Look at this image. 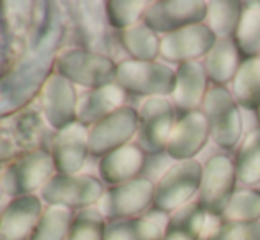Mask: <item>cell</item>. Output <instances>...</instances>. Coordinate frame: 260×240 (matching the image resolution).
Returning a JSON list of instances; mask_svg holds the SVG:
<instances>
[{
    "label": "cell",
    "mask_w": 260,
    "mask_h": 240,
    "mask_svg": "<svg viewBox=\"0 0 260 240\" xmlns=\"http://www.w3.org/2000/svg\"><path fill=\"white\" fill-rule=\"evenodd\" d=\"M202 111L209 122L211 138L219 148L232 150L243 140V117L232 92L226 87H211Z\"/></svg>",
    "instance_id": "cell-1"
},
{
    "label": "cell",
    "mask_w": 260,
    "mask_h": 240,
    "mask_svg": "<svg viewBox=\"0 0 260 240\" xmlns=\"http://www.w3.org/2000/svg\"><path fill=\"white\" fill-rule=\"evenodd\" d=\"M202 172L204 165L197 159L172 165L156 184L154 207L157 212L174 214L175 210L191 203L200 191Z\"/></svg>",
    "instance_id": "cell-2"
},
{
    "label": "cell",
    "mask_w": 260,
    "mask_h": 240,
    "mask_svg": "<svg viewBox=\"0 0 260 240\" xmlns=\"http://www.w3.org/2000/svg\"><path fill=\"white\" fill-rule=\"evenodd\" d=\"M117 82L127 92L151 99V97L172 96L177 74L170 65L156 60H127L117 67Z\"/></svg>",
    "instance_id": "cell-3"
},
{
    "label": "cell",
    "mask_w": 260,
    "mask_h": 240,
    "mask_svg": "<svg viewBox=\"0 0 260 240\" xmlns=\"http://www.w3.org/2000/svg\"><path fill=\"white\" fill-rule=\"evenodd\" d=\"M237 184L236 163L225 154H216L204 165L199 203L211 217H221Z\"/></svg>",
    "instance_id": "cell-4"
},
{
    "label": "cell",
    "mask_w": 260,
    "mask_h": 240,
    "mask_svg": "<svg viewBox=\"0 0 260 240\" xmlns=\"http://www.w3.org/2000/svg\"><path fill=\"white\" fill-rule=\"evenodd\" d=\"M175 122L174 104L167 97L145 99L138 111V147L145 154L167 150Z\"/></svg>",
    "instance_id": "cell-5"
},
{
    "label": "cell",
    "mask_w": 260,
    "mask_h": 240,
    "mask_svg": "<svg viewBox=\"0 0 260 240\" xmlns=\"http://www.w3.org/2000/svg\"><path fill=\"white\" fill-rule=\"evenodd\" d=\"M209 2L204 0H159L147 7L144 21L157 34H172L189 25L206 23Z\"/></svg>",
    "instance_id": "cell-6"
},
{
    "label": "cell",
    "mask_w": 260,
    "mask_h": 240,
    "mask_svg": "<svg viewBox=\"0 0 260 240\" xmlns=\"http://www.w3.org/2000/svg\"><path fill=\"white\" fill-rule=\"evenodd\" d=\"M218 37L207 23H197L161 37V53L167 62L186 64L206 59Z\"/></svg>",
    "instance_id": "cell-7"
},
{
    "label": "cell",
    "mask_w": 260,
    "mask_h": 240,
    "mask_svg": "<svg viewBox=\"0 0 260 240\" xmlns=\"http://www.w3.org/2000/svg\"><path fill=\"white\" fill-rule=\"evenodd\" d=\"M209 138H211V129L204 111H188V113H182L181 118L175 122L165 152L175 163L191 161L202 152Z\"/></svg>",
    "instance_id": "cell-8"
},
{
    "label": "cell",
    "mask_w": 260,
    "mask_h": 240,
    "mask_svg": "<svg viewBox=\"0 0 260 240\" xmlns=\"http://www.w3.org/2000/svg\"><path fill=\"white\" fill-rule=\"evenodd\" d=\"M154 182L138 177L113 187L106 194L105 210L113 219H131L154 203Z\"/></svg>",
    "instance_id": "cell-9"
},
{
    "label": "cell",
    "mask_w": 260,
    "mask_h": 240,
    "mask_svg": "<svg viewBox=\"0 0 260 240\" xmlns=\"http://www.w3.org/2000/svg\"><path fill=\"white\" fill-rule=\"evenodd\" d=\"M138 133V111L124 106L113 111L98 124L92 134V148L96 154L113 152L120 147H126L127 141Z\"/></svg>",
    "instance_id": "cell-10"
},
{
    "label": "cell",
    "mask_w": 260,
    "mask_h": 240,
    "mask_svg": "<svg viewBox=\"0 0 260 240\" xmlns=\"http://www.w3.org/2000/svg\"><path fill=\"white\" fill-rule=\"evenodd\" d=\"M175 74H177V82L172 94L175 106L182 113L202 110L204 99L209 92V78L202 62L197 60L177 65Z\"/></svg>",
    "instance_id": "cell-11"
},
{
    "label": "cell",
    "mask_w": 260,
    "mask_h": 240,
    "mask_svg": "<svg viewBox=\"0 0 260 240\" xmlns=\"http://www.w3.org/2000/svg\"><path fill=\"white\" fill-rule=\"evenodd\" d=\"M243 60L234 39H218L202 64L212 87H226L234 82Z\"/></svg>",
    "instance_id": "cell-12"
},
{
    "label": "cell",
    "mask_w": 260,
    "mask_h": 240,
    "mask_svg": "<svg viewBox=\"0 0 260 240\" xmlns=\"http://www.w3.org/2000/svg\"><path fill=\"white\" fill-rule=\"evenodd\" d=\"M145 163V152L137 145H126L117 150L110 152L101 165V173L106 182L124 184L133 179H138Z\"/></svg>",
    "instance_id": "cell-13"
},
{
    "label": "cell",
    "mask_w": 260,
    "mask_h": 240,
    "mask_svg": "<svg viewBox=\"0 0 260 240\" xmlns=\"http://www.w3.org/2000/svg\"><path fill=\"white\" fill-rule=\"evenodd\" d=\"M209 216L199 202H191L168 217L163 240H200L206 233Z\"/></svg>",
    "instance_id": "cell-14"
},
{
    "label": "cell",
    "mask_w": 260,
    "mask_h": 240,
    "mask_svg": "<svg viewBox=\"0 0 260 240\" xmlns=\"http://www.w3.org/2000/svg\"><path fill=\"white\" fill-rule=\"evenodd\" d=\"M157 214L147 217H131L112 223L106 230L105 240H163L167 223H159Z\"/></svg>",
    "instance_id": "cell-15"
},
{
    "label": "cell",
    "mask_w": 260,
    "mask_h": 240,
    "mask_svg": "<svg viewBox=\"0 0 260 240\" xmlns=\"http://www.w3.org/2000/svg\"><path fill=\"white\" fill-rule=\"evenodd\" d=\"M232 96L239 108L257 111L260 106V57L244 59L232 82Z\"/></svg>",
    "instance_id": "cell-16"
},
{
    "label": "cell",
    "mask_w": 260,
    "mask_h": 240,
    "mask_svg": "<svg viewBox=\"0 0 260 240\" xmlns=\"http://www.w3.org/2000/svg\"><path fill=\"white\" fill-rule=\"evenodd\" d=\"M243 59L260 57V0L244 2L243 16L234 35Z\"/></svg>",
    "instance_id": "cell-17"
},
{
    "label": "cell",
    "mask_w": 260,
    "mask_h": 240,
    "mask_svg": "<svg viewBox=\"0 0 260 240\" xmlns=\"http://www.w3.org/2000/svg\"><path fill=\"white\" fill-rule=\"evenodd\" d=\"M122 43L133 60L154 62L161 53V39L145 21L126 28L122 32Z\"/></svg>",
    "instance_id": "cell-18"
},
{
    "label": "cell",
    "mask_w": 260,
    "mask_h": 240,
    "mask_svg": "<svg viewBox=\"0 0 260 240\" xmlns=\"http://www.w3.org/2000/svg\"><path fill=\"white\" fill-rule=\"evenodd\" d=\"M244 2L239 0H216L209 2L206 23L218 39H234L243 16Z\"/></svg>",
    "instance_id": "cell-19"
},
{
    "label": "cell",
    "mask_w": 260,
    "mask_h": 240,
    "mask_svg": "<svg viewBox=\"0 0 260 240\" xmlns=\"http://www.w3.org/2000/svg\"><path fill=\"white\" fill-rule=\"evenodd\" d=\"M237 180L246 187L260 184V127L251 131L243 141L236 155Z\"/></svg>",
    "instance_id": "cell-20"
},
{
    "label": "cell",
    "mask_w": 260,
    "mask_h": 240,
    "mask_svg": "<svg viewBox=\"0 0 260 240\" xmlns=\"http://www.w3.org/2000/svg\"><path fill=\"white\" fill-rule=\"evenodd\" d=\"M225 223H253L260 221V191L253 187L237 189L230 198L225 212L221 214Z\"/></svg>",
    "instance_id": "cell-21"
},
{
    "label": "cell",
    "mask_w": 260,
    "mask_h": 240,
    "mask_svg": "<svg viewBox=\"0 0 260 240\" xmlns=\"http://www.w3.org/2000/svg\"><path fill=\"white\" fill-rule=\"evenodd\" d=\"M108 7L112 23L115 27L126 30V28L133 27V25L140 23V20L145 16V11H147L149 6L145 2H112L108 4Z\"/></svg>",
    "instance_id": "cell-22"
},
{
    "label": "cell",
    "mask_w": 260,
    "mask_h": 240,
    "mask_svg": "<svg viewBox=\"0 0 260 240\" xmlns=\"http://www.w3.org/2000/svg\"><path fill=\"white\" fill-rule=\"evenodd\" d=\"M207 240H260V221L253 223H219Z\"/></svg>",
    "instance_id": "cell-23"
},
{
    "label": "cell",
    "mask_w": 260,
    "mask_h": 240,
    "mask_svg": "<svg viewBox=\"0 0 260 240\" xmlns=\"http://www.w3.org/2000/svg\"><path fill=\"white\" fill-rule=\"evenodd\" d=\"M257 118H258V122H260V106H258V110H257Z\"/></svg>",
    "instance_id": "cell-24"
}]
</instances>
